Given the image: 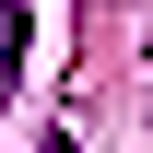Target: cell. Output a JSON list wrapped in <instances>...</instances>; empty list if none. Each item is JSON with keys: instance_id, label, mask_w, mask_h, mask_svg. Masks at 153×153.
Segmentation results:
<instances>
[{"instance_id": "obj_1", "label": "cell", "mask_w": 153, "mask_h": 153, "mask_svg": "<svg viewBox=\"0 0 153 153\" xmlns=\"http://www.w3.org/2000/svg\"><path fill=\"white\" fill-rule=\"evenodd\" d=\"M12 71H24V0H0V94H12Z\"/></svg>"}]
</instances>
